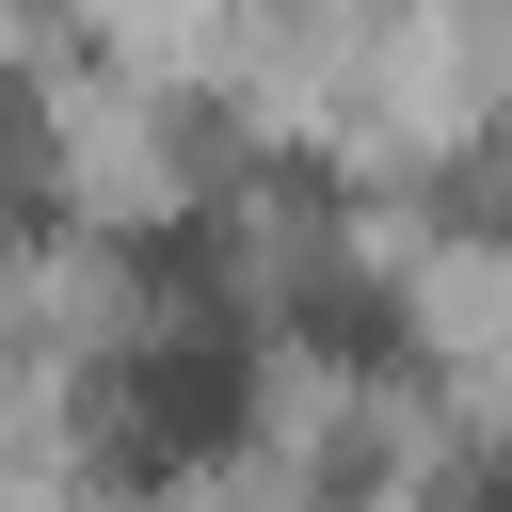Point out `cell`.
<instances>
[{"label": "cell", "mask_w": 512, "mask_h": 512, "mask_svg": "<svg viewBox=\"0 0 512 512\" xmlns=\"http://www.w3.org/2000/svg\"><path fill=\"white\" fill-rule=\"evenodd\" d=\"M240 432H256V352H240L224 320L144 336V352H112V384H96V448H112L128 480H192V464H224Z\"/></svg>", "instance_id": "obj_1"}]
</instances>
